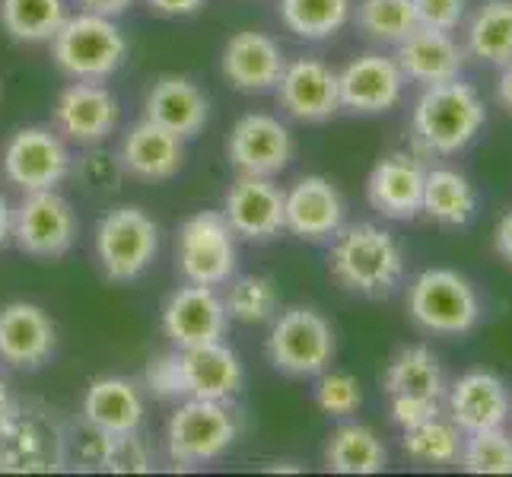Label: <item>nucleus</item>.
<instances>
[{
  "instance_id": "e433bc0d",
  "label": "nucleus",
  "mask_w": 512,
  "mask_h": 477,
  "mask_svg": "<svg viewBox=\"0 0 512 477\" xmlns=\"http://www.w3.org/2000/svg\"><path fill=\"white\" fill-rule=\"evenodd\" d=\"M458 465L468 474H512V436L503 427L465 433Z\"/></svg>"
},
{
  "instance_id": "4c0bfd02",
  "label": "nucleus",
  "mask_w": 512,
  "mask_h": 477,
  "mask_svg": "<svg viewBox=\"0 0 512 477\" xmlns=\"http://www.w3.org/2000/svg\"><path fill=\"white\" fill-rule=\"evenodd\" d=\"M99 471L112 474H147L153 471V449L147 439L137 433H121V436H105L102 462Z\"/></svg>"
},
{
  "instance_id": "2f4dec72",
  "label": "nucleus",
  "mask_w": 512,
  "mask_h": 477,
  "mask_svg": "<svg viewBox=\"0 0 512 477\" xmlns=\"http://www.w3.org/2000/svg\"><path fill=\"white\" fill-rule=\"evenodd\" d=\"M277 13L284 29L296 39L325 42L350 23L353 4L350 0H280Z\"/></svg>"
},
{
  "instance_id": "7c9ffc66",
  "label": "nucleus",
  "mask_w": 512,
  "mask_h": 477,
  "mask_svg": "<svg viewBox=\"0 0 512 477\" xmlns=\"http://www.w3.org/2000/svg\"><path fill=\"white\" fill-rule=\"evenodd\" d=\"M423 214L443 226H465L478 210V194L455 169H430L423 179Z\"/></svg>"
},
{
  "instance_id": "c03bdc74",
  "label": "nucleus",
  "mask_w": 512,
  "mask_h": 477,
  "mask_svg": "<svg viewBox=\"0 0 512 477\" xmlns=\"http://www.w3.org/2000/svg\"><path fill=\"white\" fill-rule=\"evenodd\" d=\"M74 4L86 13H99V16H112V20H118V16L128 13L137 0H74Z\"/></svg>"
},
{
  "instance_id": "6ab92c4d",
  "label": "nucleus",
  "mask_w": 512,
  "mask_h": 477,
  "mask_svg": "<svg viewBox=\"0 0 512 477\" xmlns=\"http://www.w3.org/2000/svg\"><path fill=\"white\" fill-rule=\"evenodd\" d=\"M287 67V55L277 39L258 29H242L223 45L220 74L239 93H268Z\"/></svg>"
},
{
  "instance_id": "a18cd8bd",
  "label": "nucleus",
  "mask_w": 512,
  "mask_h": 477,
  "mask_svg": "<svg viewBox=\"0 0 512 477\" xmlns=\"http://www.w3.org/2000/svg\"><path fill=\"white\" fill-rule=\"evenodd\" d=\"M493 242H497L500 258H506V261L512 264V210H509V214L500 220L497 233H493Z\"/></svg>"
},
{
  "instance_id": "c756f323",
  "label": "nucleus",
  "mask_w": 512,
  "mask_h": 477,
  "mask_svg": "<svg viewBox=\"0 0 512 477\" xmlns=\"http://www.w3.org/2000/svg\"><path fill=\"white\" fill-rule=\"evenodd\" d=\"M67 16V0H0V29L23 45L51 42Z\"/></svg>"
},
{
  "instance_id": "f704fd0d",
  "label": "nucleus",
  "mask_w": 512,
  "mask_h": 477,
  "mask_svg": "<svg viewBox=\"0 0 512 477\" xmlns=\"http://www.w3.org/2000/svg\"><path fill=\"white\" fill-rule=\"evenodd\" d=\"M462 443L465 436L455 427L452 420H443V414L420 423V427L404 430L401 436V449L408 458L420 465H458V455H462Z\"/></svg>"
},
{
  "instance_id": "f8f14e48",
  "label": "nucleus",
  "mask_w": 512,
  "mask_h": 477,
  "mask_svg": "<svg viewBox=\"0 0 512 477\" xmlns=\"http://www.w3.org/2000/svg\"><path fill=\"white\" fill-rule=\"evenodd\" d=\"M55 131L77 147L105 144L121 121V102L105 83L93 80H70L55 99L51 109Z\"/></svg>"
},
{
  "instance_id": "473e14b6",
  "label": "nucleus",
  "mask_w": 512,
  "mask_h": 477,
  "mask_svg": "<svg viewBox=\"0 0 512 477\" xmlns=\"http://www.w3.org/2000/svg\"><path fill=\"white\" fill-rule=\"evenodd\" d=\"M468 55L493 67L512 61V0H487L468 23Z\"/></svg>"
},
{
  "instance_id": "0eeeda50",
  "label": "nucleus",
  "mask_w": 512,
  "mask_h": 477,
  "mask_svg": "<svg viewBox=\"0 0 512 477\" xmlns=\"http://www.w3.org/2000/svg\"><path fill=\"white\" fill-rule=\"evenodd\" d=\"M264 353H268V363L277 373L290 379H312L325 373L334 360V328L312 306L280 309L271 318Z\"/></svg>"
},
{
  "instance_id": "c9c22d12",
  "label": "nucleus",
  "mask_w": 512,
  "mask_h": 477,
  "mask_svg": "<svg viewBox=\"0 0 512 477\" xmlns=\"http://www.w3.org/2000/svg\"><path fill=\"white\" fill-rule=\"evenodd\" d=\"M357 26L366 39L398 45L420 26L414 0H360Z\"/></svg>"
},
{
  "instance_id": "a211bd4d",
  "label": "nucleus",
  "mask_w": 512,
  "mask_h": 477,
  "mask_svg": "<svg viewBox=\"0 0 512 477\" xmlns=\"http://www.w3.org/2000/svg\"><path fill=\"white\" fill-rule=\"evenodd\" d=\"M344 198L325 175H306L284 191V229L296 239L325 242L344 226Z\"/></svg>"
},
{
  "instance_id": "58836bf2",
  "label": "nucleus",
  "mask_w": 512,
  "mask_h": 477,
  "mask_svg": "<svg viewBox=\"0 0 512 477\" xmlns=\"http://www.w3.org/2000/svg\"><path fill=\"white\" fill-rule=\"evenodd\" d=\"M140 388H144L150 398L166 401V404L185 401L188 388H185V373H182V353L175 347L166 353H156L144 369V385Z\"/></svg>"
},
{
  "instance_id": "79ce46f5",
  "label": "nucleus",
  "mask_w": 512,
  "mask_h": 477,
  "mask_svg": "<svg viewBox=\"0 0 512 477\" xmlns=\"http://www.w3.org/2000/svg\"><path fill=\"white\" fill-rule=\"evenodd\" d=\"M420 26L452 32L465 16V0H414Z\"/></svg>"
},
{
  "instance_id": "dca6fc26",
  "label": "nucleus",
  "mask_w": 512,
  "mask_h": 477,
  "mask_svg": "<svg viewBox=\"0 0 512 477\" xmlns=\"http://www.w3.org/2000/svg\"><path fill=\"white\" fill-rule=\"evenodd\" d=\"M277 102L290 118L303 125H322L341 112L338 70H331L322 58H293L287 61L277 86Z\"/></svg>"
},
{
  "instance_id": "f257e3e1",
  "label": "nucleus",
  "mask_w": 512,
  "mask_h": 477,
  "mask_svg": "<svg viewBox=\"0 0 512 477\" xmlns=\"http://www.w3.org/2000/svg\"><path fill=\"white\" fill-rule=\"evenodd\" d=\"M328 271L347 293L379 299L401 284L404 255L388 229L376 223H353L341 226L334 236Z\"/></svg>"
},
{
  "instance_id": "aec40b11",
  "label": "nucleus",
  "mask_w": 512,
  "mask_h": 477,
  "mask_svg": "<svg viewBox=\"0 0 512 477\" xmlns=\"http://www.w3.org/2000/svg\"><path fill=\"white\" fill-rule=\"evenodd\" d=\"M404 90V74L395 58L369 51L353 58L338 74L341 109L353 115H382L395 109Z\"/></svg>"
},
{
  "instance_id": "39448f33",
  "label": "nucleus",
  "mask_w": 512,
  "mask_h": 477,
  "mask_svg": "<svg viewBox=\"0 0 512 477\" xmlns=\"http://www.w3.org/2000/svg\"><path fill=\"white\" fill-rule=\"evenodd\" d=\"M99 271L112 284H134L160 255V226L144 207L121 204L105 210L93 233Z\"/></svg>"
},
{
  "instance_id": "ea45409f",
  "label": "nucleus",
  "mask_w": 512,
  "mask_h": 477,
  "mask_svg": "<svg viewBox=\"0 0 512 477\" xmlns=\"http://www.w3.org/2000/svg\"><path fill=\"white\" fill-rule=\"evenodd\" d=\"M315 404L319 411L334 417V420H344L350 414H357V408L363 404V392H360V382L357 376L350 373H319V382H315Z\"/></svg>"
},
{
  "instance_id": "a878e982",
  "label": "nucleus",
  "mask_w": 512,
  "mask_h": 477,
  "mask_svg": "<svg viewBox=\"0 0 512 477\" xmlns=\"http://www.w3.org/2000/svg\"><path fill=\"white\" fill-rule=\"evenodd\" d=\"M179 350V347H175ZM182 353V373L188 398L207 401H233L242 388L245 369L239 353L226 341H210L201 347H185Z\"/></svg>"
},
{
  "instance_id": "a19ab883",
  "label": "nucleus",
  "mask_w": 512,
  "mask_h": 477,
  "mask_svg": "<svg viewBox=\"0 0 512 477\" xmlns=\"http://www.w3.org/2000/svg\"><path fill=\"white\" fill-rule=\"evenodd\" d=\"M443 414V398L423 395H392V423L401 430H411Z\"/></svg>"
},
{
  "instance_id": "7ed1b4c3",
  "label": "nucleus",
  "mask_w": 512,
  "mask_h": 477,
  "mask_svg": "<svg viewBox=\"0 0 512 477\" xmlns=\"http://www.w3.org/2000/svg\"><path fill=\"white\" fill-rule=\"evenodd\" d=\"M67 465V430L42 401H16L0 423V474H51Z\"/></svg>"
},
{
  "instance_id": "b1692460",
  "label": "nucleus",
  "mask_w": 512,
  "mask_h": 477,
  "mask_svg": "<svg viewBox=\"0 0 512 477\" xmlns=\"http://www.w3.org/2000/svg\"><path fill=\"white\" fill-rule=\"evenodd\" d=\"M423 169L414 156L392 153L379 159L366 179V201L388 220H414L423 207Z\"/></svg>"
},
{
  "instance_id": "f03ea898",
  "label": "nucleus",
  "mask_w": 512,
  "mask_h": 477,
  "mask_svg": "<svg viewBox=\"0 0 512 477\" xmlns=\"http://www.w3.org/2000/svg\"><path fill=\"white\" fill-rule=\"evenodd\" d=\"M51 58L67 80L105 83L128 61V39L112 16L77 10L51 39Z\"/></svg>"
},
{
  "instance_id": "412c9836",
  "label": "nucleus",
  "mask_w": 512,
  "mask_h": 477,
  "mask_svg": "<svg viewBox=\"0 0 512 477\" xmlns=\"http://www.w3.org/2000/svg\"><path fill=\"white\" fill-rule=\"evenodd\" d=\"M118 166L137 182H169L185 166V140L140 118L118 144Z\"/></svg>"
},
{
  "instance_id": "5701e85b",
  "label": "nucleus",
  "mask_w": 512,
  "mask_h": 477,
  "mask_svg": "<svg viewBox=\"0 0 512 477\" xmlns=\"http://www.w3.org/2000/svg\"><path fill=\"white\" fill-rule=\"evenodd\" d=\"M144 118L172 131L175 137H198L210 121V99L191 77L163 74L144 99Z\"/></svg>"
},
{
  "instance_id": "4be33fe9",
  "label": "nucleus",
  "mask_w": 512,
  "mask_h": 477,
  "mask_svg": "<svg viewBox=\"0 0 512 477\" xmlns=\"http://www.w3.org/2000/svg\"><path fill=\"white\" fill-rule=\"evenodd\" d=\"M80 417L86 427L109 436L137 433L147 417L144 388L125 376H99L86 385L80 401Z\"/></svg>"
},
{
  "instance_id": "8fccbe9b",
  "label": "nucleus",
  "mask_w": 512,
  "mask_h": 477,
  "mask_svg": "<svg viewBox=\"0 0 512 477\" xmlns=\"http://www.w3.org/2000/svg\"><path fill=\"white\" fill-rule=\"evenodd\" d=\"M268 471H299V468H293V465H287V462H284V465L277 462V465H271Z\"/></svg>"
},
{
  "instance_id": "4468645a",
  "label": "nucleus",
  "mask_w": 512,
  "mask_h": 477,
  "mask_svg": "<svg viewBox=\"0 0 512 477\" xmlns=\"http://www.w3.org/2000/svg\"><path fill=\"white\" fill-rule=\"evenodd\" d=\"M58 350V325L42 306L13 299L0 306V363L20 373L42 369Z\"/></svg>"
},
{
  "instance_id": "6e6552de",
  "label": "nucleus",
  "mask_w": 512,
  "mask_h": 477,
  "mask_svg": "<svg viewBox=\"0 0 512 477\" xmlns=\"http://www.w3.org/2000/svg\"><path fill=\"white\" fill-rule=\"evenodd\" d=\"M239 268V236L223 210H198L175 236V271L185 284L223 287Z\"/></svg>"
},
{
  "instance_id": "423d86ee",
  "label": "nucleus",
  "mask_w": 512,
  "mask_h": 477,
  "mask_svg": "<svg viewBox=\"0 0 512 477\" xmlns=\"http://www.w3.org/2000/svg\"><path fill=\"white\" fill-rule=\"evenodd\" d=\"M239 423L226 401L185 398L166 420V455L175 468H204L233 449Z\"/></svg>"
},
{
  "instance_id": "72a5a7b5",
  "label": "nucleus",
  "mask_w": 512,
  "mask_h": 477,
  "mask_svg": "<svg viewBox=\"0 0 512 477\" xmlns=\"http://www.w3.org/2000/svg\"><path fill=\"white\" fill-rule=\"evenodd\" d=\"M223 296V309L229 322L239 325H271V318L280 312V293L271 277L264 274H245L229 277Z\"/></svg>"
},
{
  "instance_id": "2eb2a0df",
  "label": "nucleus",
  "mask_w": 512,
  "mask_h": 477,
  "mask_svg": "<svg viewBox=\"0 0 512 477\" xmlns=\"http://www.w3.org/2000/svg\"><path fill=\"white\" fill-rule=\"evenodd\" d=\"M163 334L172 347H201L210 341H223L229 328V315L223 309V296L217 287L185 284L163 303L160 315Z\"/></svg>"
},
{
  "instance_id": "cd10ccee",
  "label": "nucleus",
  "mask_w": 512,
  "mask_h": 477,
  "mask_svg": "<svg viewBox=\"0 0 512 477\" xmlns=\"http://www.w3.org/2000/svg\"><path fill=\"white\" fill-rule=\"evenodd\" d=\"M325 468L334 474H379L388 468V452L376 430L341 423L325 443Z\"/></svg>"
},
{
  "instance_id": "9d476101",
  "label": "nucleus",
  "mask_w": 512,
  "mask_h": 477,
  "mask_svg": "<svg viewBox=\"0 0 512 477\" xmlns=\"http://www.w3.org/2000/svg\"><path fill=\"white\" fill-rule=\"evenodd\" d=\"M408 312L423 331L458 338V334L474 331V325L481 322V299L462 274L433 268L423 271L411 284Z\"/></svg>"
},
{
  "instance_id": "bb28decb",
  "label": "nucleus",
  "mask_w": 512,
  "mask_h": 477,
  "mask_svg": "<svg viewBox=\"0 0 512 477\" xmlns=\"http://www.w3.org/2000/svg\"><path fill=\"white\" fill-rule=\"evenodd\" d=\"M449 411L452 423L462 433H478V430H493L503 427L509 420L512 401L506 385L493 373H468L462 376L449 392Z\"/></svg>"
},
{
  "instance_id": "de8ad7c7",
  "label": "nucleus",
  "mask_w": 512,
  "mask_h": 477,
  "mask_svg": "<svg viewBox=\"0 0 512 477\" xmlns=\"http://www.w3.org/2000/svg\"><path fill=\"white\" fill-rule=\"evenodd\" d=\"M497 96L500 102L506 105V109L512 112V61L503 67V74H500V83H497Z\"/></svg>"
},
{
  "instance_id": "393cba45",
  "label": "nucleus",
  "mask_w": 512,
  "mask_h": 477,
  "mask_svg": "<svg viewBox=\"0 0 512 477\" xmlns=\"http://www.w3.org/2000/svg\"><path fill=\"white\" fill-rule=\"evenodd\" d=\"M395 61L401 67L404 80H414L420 86H436L458 80L465 64V51L443 29L417 26L408 39L395 45Z\"/></svg>"
},
{
  "instance_id": "f3484780",
  "label": "nucleus",
  "mask_w": 512,
  "mask_h": 477,
  "mask_svg": "<svg viewBox=\"0 0 512 477\" xmlns=\"http://www.w3.org/2000/svg\"><path fill=\"white\" fill-rule=\"evenodd\" d=\"M223 217L239 239L268 242L284 229V188L264 175H239L223 198Z\"/></svg>"
},
{
  "instance_id": "09e8293b",
  "label": "nucleus",
  "mask_w": 512,
  "mask_h": 477,
  "mask_svg": "<svg viewBox=\"0 0 512 477\" xmlns=\"http://www.w3.org/2000/svg\"><path fill=\"white\" fill-rule=\"evenodd\" d=\"M13 404H16V398H13V388H10L7 376L0 373V423L7 420V414L13 411Z\"/></svg>"
},
{
  "instance_id": "9b49d317",
  "label": "nucleus",
  "mask_w": 512,
  "mask_h": 477,
  "mask_svg": "<svg viewBox=\"0 0 512 477\" xmlns=\"http://www.w3.org/2000/svg\"><path fill=\"white\" fill-rule=\"evenodd\" d=\"M0 169L13 188L29 194L61 188V182L74 169V159H70V144L55 128L29 125L16 128L7 137L4 150H0Z\"/></svg>"
},
{
  "instance_id": "20e7f679",
  "label": "nucleus",
  "mask_w": 512,
  "mask_h": 477,
  "mask_svg": "<svg viewBox=\"0 0 512 477\" xmlns=\"http://www.w3.org/2000/svg\"><path fill=\"white\" fill-rule=\"evenodd\" d=\"M484 102L462 80L423 86L414 105V140L436 156H452L465 150L484 128Z\"/></svg>"
},
{
  "instance_id": "c85d7f7f",
  "label": "nucleus",
  "mask_w": 512,
  "mask_h": 477,
  "mask_svg": "<svg viewBox=\"0 0 512 477\" xmlns=\"http://www.w3.org/2000/svg\"><path fill=\"white\" fill-rule=\"evenodd\" d=\"M385 395H423V398H443V366L427 347H404L388 360L382 373Z\"/></svg>"
},
{
  "instance_id": "37998d69",
  "label": "nucleus",
  "mask_w": 512,
  "mask_h": 477,
  "mask_svg": "<svg viewBox=\"0 0 512 477\" xmlns=\"http://www.w3.org/2000/svg\"><path fill=\"white\" fill-rule=\"evenodd\" d=\"M144 4L153 10V13H160V16H191V13H198L207 0H144Z\"/></svg>"
},
{
  "instance_id": "1a4fd4ad",
  "label": "nucleus",
  "mask_w": 512,
  "mask_h": 477,
  "mask_svg": "<svg viewBox=\"0 0 512 477\" xmlns=\"http://www.w3.org/2000/svg\"><path fill=\"white\" fill-rule=\"evenodd\" d=\"M80 220L77 210L58 188L29 191L13 204V245L29 258L55 261L77 245Z\"/></svg>"
},
{
  "instance_id": "ddd939ff",
  "label": "nucleus",
  "mask_w": 512,
  "mask_h": 477,
  "mask_svg": "<svg viewBox=\"0 0 512 477\" xmlns=\"http://www.w3.org/2000/svg\"><path fill=\"white\" fill-rule=\"evenodd\" d=\"M226 156L239 175H274L284 172L296 156V140L290 128L274 115L249 112L242 115L226 137Z\"/></svg>"
},
{
  "instance_id": "49530a36",
  "label": "nucleus",
  "mask_w": 512,
  "mask_h": 477,
  "mask_svg": "<svg viewBox=\"0 0 512 477\" xmlns=\"http://www.w3.org/2000/svg\"><path fill=\"white\" fill-rule=\"evenodd\" d=\"M13 239V204L7 201V194L0 191V252L7 249Z\"/></svg>"
}]
</instances>
